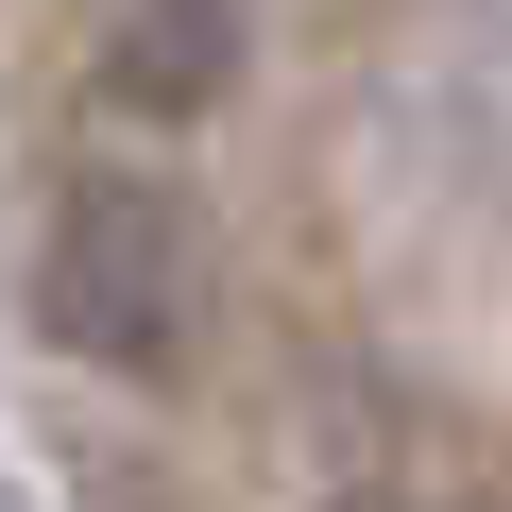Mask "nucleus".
<instances>
[{
  "mask_svg": "<svg viewBox=\"0 0 512 512\" xmlns=\"http://www.w3.org/2000/svg\"><path fill=\"white\" fill-rule=\"evenodd\" d=\"M0 512H18V478H0Z\"/></svg>",
  "mask_w": 512,
  "mask_h": 512,
  "instance_id": "2",
  "label": "nucleus"
},
{
  "mask_svg": "<svg viewBox=\"0 0 512 512\" xmlns=\"http://www.w3.org/2000/svg\"><path fill=\"white\" fill-rule=\"evenodd\" d=\"M35 325L86 342V359H120V376H171V342H188V239H171L154 188H86V205L52 222Z\"/></svg>",
  "mask_w": 512,
  "mask_h": 512,
  "instance_id": "1",
  "label": "nucleus"
}]
</instances>
